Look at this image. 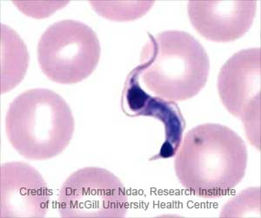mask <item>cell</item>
<instances>
[{"instance_id":"5","label":"cell","mask_w":261,"mask_h":218,"mask_svg":"<svg viewBox=\"0 0 261 218\" xmlns=\"http://www.w3.org/2000/svg\"><path fill=\"white\" fill-rule=\"evenodd\" d=\"M58 207L63 217H124L129 203L125 186L115 175L86 167L65 180Z\"/></svg>"},{"instance_id":"7","label":"cell","mask_w":261,"mask_h":218,"mask_svg":"<svg viewBox=\"0 0 261 218\" xmlns=\"http://www.w3.org/2000/svg\"><path fill=\"white\" fill-rule=\"evenodd\" d=\"M0 217H43L50 195L46 182L31 165L13 161L0 167Z\"/></svg>"},{"instance_id":"9","label":"cell","mask_w":261,"mask_h":218,"mask_svg":"<svg viewBox=\"0 0 261 218\" xmlns=\"http://www.w3.org/2000/svg\"><path fill=\"white\" fill-rule=\"evenodd\" d=\"M121 106L128 116H151L163 123L166 140L160 153L151 160L175 156L186 128L184 117L175 102L150 95L143 89L136 67L132 70L125 80Z\"/></svg>"},{"instance_id":"4","label":"cell","mask_w":261,"mask_h":218,"mask_svg":"<svg viewBox=\"0 0 261 218\" xmlns=\"http://www.w3.org/2000/svg\"><path fill=\"white\" fill-rule=\"evenodd\" d=\"M95 32L80 21L50 25L39 39L37 54L42 72L56 83L75 84L88 78L100 59Z\"/></svg>"},{"instance_id":"8","label":"cell","mask_w":261,"mask_h":218,"mask_svg":"<svg viewBox=\"0 0 261 218\" xmlns=\"http://www.w3.org/2000/svg\"><path fill=\"white\" fill-rule=\"evenodd\" d=\"M256 1H189L188 17L195 30L211 41H234L252 27Z\"/></svg>"},{"instance_id":"1","label":"cell","mask_w":261,"mask_h":218,"mask_svg":"<svg viewBox=\"0 0 261 218\" xmlns=\"http://www.w3.org/2000/svg\"><path fill=\"white\" fill-rule=\"evenodd\" d=\"M243 139L226 126L205 123L187 132L174 161L176 176L187 191L218 198L242 181L247 166Z\"/></svg>"},{"instance_id":"2","label":"cell","mask_w":261,"mask_h":218,"mask_svg":"<svg viewBox=\"0 0 261 218\" xmlns=\"http://www.w3.org/2000/svg\"><path fill=\"white\" fill-rule=\"evenodd\" d=\"M148 35L136 66L140 82L169 102H183L197 95L207 82L210 71V60L200 42L184 31Z\"/></svg>"},{"instance_id":"3","label":"cell","mask_w":261,"mask_h":218,"mask_svg":"<svg viewBox=\"0 0 261 218\" xmlns=\"http://www.w3.org/2000/svg\"><path fill=\"white\" fill-rule=\"evenodd\" d=\"M75 129L74 117L62 97L54 91H24L10 104L6 132L10 143L28 160L44 161L68 147Z\"/></svg>"},{"instance_id":"6","label":"cell","mask_w":261,"mask_h":218,"mask_svg":"<svg viewBox=\"0 0 261 218\" xmlns=\"http://www.w3.org/2000/svg\"><path fill=\"white\" fill-rule=\"evenodd\" d=\"M260 48L238 52L220 69L217 88L224 107L243 123L246 137L259 149Z\"/></svg>"}]
</instances>
